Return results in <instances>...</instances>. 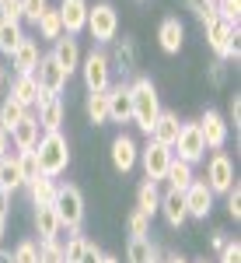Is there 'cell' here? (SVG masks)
<instances>
[{
  "instance_id": "6da1fadb",
  "label": "cell",
  "mask_w": 241,
  "mask_h": 263,
  "mask_svg": "<svg viewBox=\"0 0 241 263\" xmlns=\"http://www.w3.org/2000/svg\"><path fill=\"white\" fill-rule=\"evenodd\" d=\"M129 105H133L129 120L150 137V130H154V123L161 116V99H158V88H154L150 78H137V81L129 84Z\"/></svg>"
},
{
  "instance_id": "7a4b0ae2",
  "label": "cell",
  "mask_w": 241,
  "mask_h": 263,
  "mask_svg": "<svg viewBox=\"0 0 241 263\" xmlns=\"http://www.w3.org/2000/svg\"><path fill=\"white\" fill-rule=\"evenodd\" d=\"M35 158H39L42 176L56 179V176L67 172V165H70V144H67V137H63L60 130L56 134H42L39 144H35Z\"/></svg>"
},
{
  "instance_id": "3957f363",
  "label": "cell",
  "mask_w": 241,
  "mask_h": 263,
  "mask_svg": "<svg viewBox=\"0 0 241 263\" xmlns=\"http://www.w3.org/2000/svg\"><path fill=\"white\" fill-rule=\"evenodd\" d=\"M53 211H56V218H60V228H70V232L80 228V221H84V197H80V190L74 186V182L56 186Z\"/></svg>"
},
{
  "instance_id": "277c9868",
  "label": "cell",
  "mask_w": 241,
  "mask_h": 263,
  "mask_svg": "<svg viewBox=\"0 0 241 263\" xmlns=\"http://www.w3.org/2000/svg\"><path fill=\"white\" fill-rule=\"evenodd\" d=\"M206 42L221 60H238V25H227L224 18H213L206 25Z\"/></svg>"
},
{
  "instance_id": "5b68a950",
  "label": "cell",
  "mask_w": 241,
  "mask_h": 263,
  "mask_svg": "<svg viewBox=\"0 0 241 263\" xmlns=\"http://www.w3.org/2000/svg\"><path fill=\"white\" fill-rule=\"evenodd\" d=\"M84 28L91 32L95 42H112L116 32H119V14H116V7H112V4H95V7H87V25H84Z\"/></svg>"
},
{
  "instance_id": "8992f818",
  "label": "cell",
  "mask_w": 241,
  "mask_h": 263,
  "mask_svg": "<svg viewBox=\"0 0 241 263\" xmlns=\"http://www.w3.org/2000/svg\"><path fill=\"white\" fill-rule=\"evenodd\" d=\"M80 78H84V84H87V91H105L108 88V74H112V63H108V57L105 53H87L84 60H80Z\"/></svg>"
},
{
  "instance_id": "52a82bcc",
  "label": "cell",
  "mask_w": 241,
  "mask_h": 263,
  "mask_svg": "<svg viewBox=\"0 0 241 263\" xmlns=\"http://www.w3.org/2000/svg\"><path fill=\"white\" fill-rule=\"evenodd\" d=\"M171 147L179 151V162L196 165V162L206 158V144H203V134H200L196 123H182V130H179V137H175Z\"/></svg>"
},
{
  "instance_id": "ba28073f",
  "label": "cell",
  "mask_w": 241,
  "mask_h": 263,
  "mask_svg": "<svg viewBox=\"0 0 241 263\" xmlns=\"http://www.w3.org/2000/svg\"><path fill=\"white\" fill-rule=\"evenodd\" d=\"M32 78L39 81V88H42V95H46V99H56L63 88H67V81H70V78L63 74V67H60L56 60H53V57H42Z\"/></svg>"
},
{
  "instance_id": "9c48e42d",
  "label": "cell",
  "mask_w": 241,
  "mask_h": 263,
  "mask_svg": "<svg viewBox=\"0 0 241 263\" xmlns=\"http://www.w3.org/2000/svg\"><path fill=\"white\" fill-rule=\"evenodd\" d=\"M171 158H175V151H171V147H164V144H158V141H147V147L140 151V162H143L147 179H150V182L164 179V172H168Z\"/></svg>"
},
{
  "instance_id": "30bf717a",
  "label": "cell",
  "mask_w": 241,
  "mask_h": 263,
  "mask_svg": "<svg viewBox=\"0 0 241 263\" xmlns=\"http://www.w3.org/2000/svg\"><path fill=\"white\" fill-rule=\"evenodd\" d=\"M234 182H238L234 179V162L224 151H217L210 158V165H206V186H210V193H227Z\"/></svg>"
},
{
  "instance_id": "8fae6325",
  "label": "cell",
  "mask_w": 241,
  "mask_h": 263,
  "mask_svg": "<svg viewBox=\"0 0 241 263\" xmlns=\"http://www.w3.org/2000/svg\"><path fill=\"white\" fill-rule=\"evenodd\" d=\"M87 0H60V21H63V35H80L84 32V25H87Z\"/></svg>"
},
{
  "instance_id": "7c38bea8",
  "label": "cell",
  "mask_w": 241,
  "mask_h": 263,
  "mask_svg": "<svg viewBox=\"0 0 241 263\" xmlns=\"http://www.w3.org/2000/svg\"><path fill=\"white\" fill-rule=\"evenodd\" d=\"M203 134V144L210 147V151H221L224 144H227V120H224L221 112H213V109H206L203 112V120L196 123Z\"/></svg>"
},
{
  "instance_id": "4fadbf2b",
  "label": "cell",
  "mask_w": 241,
  "mask_h": 263,
  "mask_svg": "<svg viewBox=\"0 0 241 263\" xmlns=\"http://www.w3.org/2000/svg\"><path fill=\"white\" fill-rule=\"evenodd\" d=\"M182 200H185L189 218H206V214L213 211V193H210V186L200 182V179H192V186L182 193Z\"/></svg>"
},
{
  "instance_id": "5bb4252c",
  "label": "cell",
  "mask_w": 241,
  "mask_h": 263,
  "mask_svg": "<svg viewBox=\"0 0 241 263\" xmlns=\"http://www.w3.org/2000/svg\"><path fill=\"white\" fill-rule=\"evenodd\" d=\"M105 95H108V120L129 123V112H133V105H129V84H126V81L112 84Z\"/></svg>"
},
{
  "instance_id": "9a60e30c",
  "label": "cell",
  "mask_w": 241,
  "mask_h": 263,
  "mask_svg": "<svg viewBox=\"0 0 241 263\" xmlns=\"http://www.w3.org/2000/svg\"><path fill=\"white\" fill-rule=\"evenodd\" d=\"M137 158H140L137 141H133L129 134H119V137L112 141V165H116L119 172H129V168L137 165Z\"/></svg>"
},
{
  "instance_id": "2e32d148",
  "label": "cell",
  "mask_w": 241,
  "mask_h": 263,
  "mask_svg": "<svg viewBox=\"0 0 241 263\" xmlns=\"http://www.w3.org/2000/svg\"><path fill=\"white\" fill-rule=\"evenodd\" d=\"M11 99H18L25 109H32V105L46 102V95H42L39 81H35L32 74H18V78H14V84H11Z\"/></svg>"
},
{
  "instance_id": "e0dca14e",
  "label": "cell",
  "mask_w": 241,
  "mask_h": 263,
  "mask_svg": "<svg viewBox=\"0 0 241 263\" xmlns=\"http://www.w3.org/2000/svg\"><path fill=\"white\" fill-rule=\"evenodd\" d=\"M39 42L35 39H21V46L11 53V67L18 70V74H35V67H39Z\"/></svg>"
},
{
  "instance_id": "ac0fdd59",
  "label": "cell",
  "mask_w": 241,
  "mask_h": 263,
  "mask_svg": "<svg viewBox=\"0 0 241 263\" xmlns=\"http://www.w3.org/2000/svg\"><path fill=\"white\" fill-rule=\"evenodd\" d=\"M7 137L14 141V147H18V151H32V147L39 144V137H42V130H39V120H35V116L28 112V116H25V120H21L18 126H14V130H11Z\"/></svg>"
},
{
  "instance_id": "d6986e66",
  "label": "cell",
  "mask_w": 241,
  "mask_h": 263,
  "mask_svg": "<svg viewBox=\"0 0 241 263\" xmlns=\"http://www.w3.org/2000/svg\"><path fill=\"white\" fill-rule=\"evenodd\" d=\"M179 130H182L179 112L161 109L158 123H154V130H150V141H158V144H164V147H171V144H175V137H179Z\"/></svg>"
},
{
  "instance_id": "ffe728a7",
  "label": "cell",
  "mask_w": 241,
  "mask_h": 263,
  "mask_svg": "<svg viewBox=\"0 0 241 263\" xmlns=\"http://www.w3.org/2000/svg\"><path fill=\"white\" fill-rule=\"evenodd\" d=\"M161 214H164V221L171 224V228H182V224L189 221V211H185V200H182V193L175 190H168V193H161Z\"/></svg>"
},
{
  "instance_id": "44dd1931",
  "label": "cell",
  "mask_w": 241,
  "mask_h": 263,
  "mask_svg": "<svg viewBox=\"0 0 241 263\" xmlns=\"http://www.w3.org/2000/svg\"><path fill=\"white\" fill-rule=\"evenodd\" d=\"M53 60L63 67V74L70 78L74 70L80 67V49H77V39H70V35H63V39H56V49L49 53Z\"/></svg>"
},
{
  "instance_id": "7402d4cb",
  "label": "cell",
  "mask_w": 241,
  "mask_h": 263,
  "mask_svg": "<svg viewBox=\"0 0 241 263\" xmlns=\"http://www.w3.org/2000/svg\"><path fill=\"white\" fill-rule=\"evenodd\" d=\"M39 130L42 134H56L63 126V102H60V95L56 99H46V102H39Z\"/></svg>"
},
{
  "instance_id": "603a6c76",
  "label": "cell",
  "mask_w": 241,
  "mask_h": 263,
  "mask_svg": "<svg viewBox=\"0 0 241 263\" xmlns=\"http://www.w3.org/2000/svg\"><path fill=\"white\" fill-rule=\"evenodd\" d=\"M158 39H161V49L164 53H179L182 42H185V28H182L179 18H164L158 28Z\"/></svg>"
},
{
  "instance_id": "cb8c5ba5",
  "label": "cell",
  "mask_w": 241,
  "mask_h": 263,
  "mask_svg": "<svg viewBox=\"0 0 241 263\" xmlns=\"http://www.w3.org/2000/svg\"><path fill=\"white\" fill-rule=\"evenodd\" d=\"M35 232H39V242H53V239L60 235V218H56L53 203L35 207Z\"/></svg>"
},
{
  "instance_id": "d4e9b609",
  "label": "cell",
  "mask_w": 241,
  "mask_h": 263,
  "mask_svg": "<svg viewBox=\"0 0 241 263\" xmlns=\"http://www.w3.org/2000/svg\"><path fill=\"white\" fill-rule=\"evenodd\" d=\"M164 179H168V190H175V193H185L189 186H192V165L189 162H179V158H171L168 165V172H164Z\"/></svg>"
},
{
  "instance_id": "484cf974",
  "label": "cell",
  "mask_w": 241,
  "mask_h": 263,
  "mask_svg": "<svg viewBox=\"0 0 241 263\" xmlns=\"http://www.w3.org/2000/svg\"><path fill=\"white\" fill-rule=\"evenodd\" d=\"M126 260L129 263H161V253H158V246L143 235V239H129V246H126Z\"/></svg>"
},
{
  "instance_id": "4316f807",
  "label": "cell",
  "mask_w": 241,
  "mask_h": 263,
  "mask_svg": "<svg viewBox=\"0 0 241 263\" xmlns=\"http://www.w3.org/2000/svg\"><path fill=\"white\" fill-rule=\"evenodd\" d=\"M25 116H28V109H25L18 99H11V95H7V99L0 102V130H4V134H11Z\"/></svg>"
},
{
  "instance_id": "83f0119b",
  "label": "cell",
  "mask_w": 241,
  "mask_h": 263,
  "mask_svg": "<svg viewBox=\"0 0 241 263\" xmlns=\"http://www.w3.org/2000/svg\"><path fill=\"white\" fill-rule=\"evenodd\" d=\"M35 28H39V35H42V39H49V42L63 39V21H60V11H56V7H46V11L39 14V21H35Z\"/></svg>"
},
{
  "instance_id": "f1b7e54d",
  "label": "cell",
  "mask_w": 241,
  "mask_h": 263,
  "mask_svg": "<svg viewBox=\"0 0 241 263\" xmlns=\"http://www.w3.org/2000/svg\"><path fill=\"white\" fill-rule=\"evenodd\" d=\"M158 207H161V190H158V182L147 179L140 190H137V211L147 214V218H154V214H158Z\"/></svg>"
},
{
  "instance_id": "f546056e",
  "label": "cell",
  "mask_w": 241,
  "mask_h": 263,
  "mask_svg": "<svg viewBox=\"0 0 241 263\" xmlns=\"http://www.w3.org/2000/svg\"><path fill=\"white\" fill-rule=\"evenodd\" d=\"M21 39H25V32H21V25L18 21H7V18H0V53H14L21 46Z\"/></svg>"
},
{
  "instance_id": "4dcf8cb0",
  "label": "cell",
  "mask_w": 241,
  "mask_h": 263,
  "mask_svg": "<svg viewBox=\"0 0 241 263\" xmlns=\"http://www.w3.org/2000/svg\"><path fill=\"white\" fill-rule=\"evenodd\" d=\"M56 186H60L56 179H49V176H39V179L28 186V193H32V203H35V207H46V203H53V197H56Z\"/></svg>"
},
{
  "instance_id": "1f68e13d",
  "label": "cell",
  "mask_w": 241,
  "mask_h": 263,
  "mask_svg": "<svg viewBox=\"0 0 241 263\" xmlns=\"http://www.w3.org/2000/svg\"><path fill=\"white\" fill-rule=\"evenodd\" d=\"M25 182H21V168L14 158H0V190H7V193H14V190H21Z\"/></svg>"
},
{
  "instance_id": "d6a6232c",
  "label": "cell",
  "mask_w": 241,
  "mask_h": 263,
  "mask_svg": "<svg viewBox=\"0 0 241 263\" xmlns=\"http://www.w3.org/2000/svg\"><path fill=\"white\" fill-rule=\"evenodd\" d=\"M14 162H18V168H21V182H25V186H32V182L42 176L39 158H35V147H32V151H18V158H14Z\"/></svg>"
},
{
  "instance_id": "836d02e7",
  "label": "cell",
  "mask_w": 241,
  "mask_h": 263,
  "mask_svg": "<svg viewBox=\"0 0 241 263\" xmlns=\"http://www.w3.org/2000/svg\"><path fill=\"white\" fill-rule=\"evenodd\" d=\"M108 91V88H105ZM105 91H91L87 95V116H91V123H108V95Z\"/></svg>"
},
{
  "instance_id": "e575fe53",
  "label": "cell",
  "mask_w": 241,
  "mask_h": 263,
  "mask_svg": "<svg viewBox=\"0 0 241 263\" xmlns=\"http://www.w3.org/2000/svg\"><path fill=\"white\" fill-rule=\"evenodd\" d=\"M108 63H116V70H119V74H133V70H137V57H133V42L126 39V42L119 46V49H116V57H112Z\"/></svg>"
},
{
  "instance_id": "d590c367",
  "label": "cell",
  "mask_w": 241,
  "mask_h": 263,
  "mask_svg": "<svg viewBox=\"0 0 241 263\" xmlns=\"http://www.w3.org/2000/svg\"><path fill=\"white\" fill-rule=\"evenodd\" d=\"M11 263H39V242H32V239L18 242L11 253Z\"/></svg>"
},
{
  "instance_id": "8d00e7d4",
  "label": "cell",
  "mask_w": 241,
  "mask_h": 263,
  "mask_svg": "<svg viewBox=\"0 0 241 263\" xmlns=\"http://www.w3.org/2000/svg\"><path fill=\"white\" fill-rule=\"evenodd\" d=\"M84 246H87V239H84L80 232H74V235L67 239V246H63V263H77L80 253H84Z\"/></svg>"
},
{
  "instance_id": "74e56055",
  "label": "cell",
  "mask_w": 241,
  "mask_h": 263,
  "mask_svg": "<svg viewBox=\"0 0 241 263\" xmlns=\"http://www.w3.org/2000/svg\"><path fill=\"white\" fill-rule=\"evenodd\" d=\"M213 7H217V18H224L227 25H238V18H241V0H217Z\"/></svg>"
},
{
  "instance_id": "f35d334b",
  "label": "cell",
  "mask_w": 241,
  "mask_h": 263,
  "mask_svg": "<svg viewBox=\"0 0 241 263\" xmlns=\"http://www.w3.org/2000/svg\"><path fill=\"white\" fill-rule=\"evenodd\" d=\"M126 228H129V239H143V235L150 232V218L140 214V211H133V214H129V221H126Z\"/></svg>"
},
{
  "instance_id": "ab89813d",
  "label": "cell",
  "mask_w": 241,
  "mask_h": 263,
  "mask_svg": "<svg viewBox=\"0 0 241 263\" xmlns=\"http://www.w3.org/2000/svg\"><path fill=\"white\" fill-rule=\"evenodd\" d=\"M39 263H63V246L53 242H39Z\"/></svg>"
},
{
  "instance_id": "60d3db41",
  "label": "cell",
  "mask_w": 241,
  "mask_h": 263,
  "mask_svg": "<svg viewBox=\"0 0 241 263\" xmlns=\"http://www.w3.org/2000/svg\"><path fill=\"white\" fill-rule=\"evenodd\" d=\"M46 7H49V0H21V11H25V18L32 21V25L39 21V14L46 11Z\"/></svg>"
},
{
  "instance_id": "b9f144b4",
  "label": "cell",
  "mask_w": 241,
  "mask_h": 263,
  "mask_svg": "<svg viewBox=\"0 0 241 263\" xmlns=\"http://www.w3.org/2000/svg\"><path fill=\"white\" fill-rule=\"evenodd\" d=\"M227 214H231L234 221L241 218V186H238V182H234V186L227 190Z\"/></svg>"
},
{
  "instance_id": "7bdbcfd3",
  "label": "cell",
  "mask_w": 241,
  "mask_h": 263,
  "mask_svg": "<svg viewBox=\"0 0 241 263\" xmlns=\"http://www.w3.org/2000/svg\"><path fill=\"white\" fill-rule=\"evenodd\" d=\"M0 18H7V21H25V11H21V0H7L4 7H0Z\"/></svg>"
},
{
  "instance_id": "ee69618b",
  "label": "cell",
  "mask_w": 241,
  "mask_h": 263,
  "mask_svg": "<svg viewBox=\"0 0 241 263\" xmlns=\"http://www.w3.org/2000/svg\"><path fill=\"white\" fill-rule=\"evenodd\" d=\"M217 263H241V242L234 239V242H224L221 249V260Z\"/></svg>"
},
{
  "instance_id": "f6af8a7d",
  "label": "cell",
  "mask_w": 241,
  "mask_h": 263,
  "mask_svg": "<svg viewBox=\"0 0 241 263\" xmlns=\"http://www.w3.org/2000/svg\"><path fill=\"white\" fill-rule=\"evenodd\" d=\"M101 256H105V253H101L98 246H95V242H87V246H84V253H80V260H77V263H101Z\"/></svg>"
},
{
  "instance_id": "bcb514c9",
  "label": "cell",
  "mask_w": 241,
  "mask_h": 263,
  "mask_svg": "<svg viewBox=\"0 0 241 263\" xmlns=\"http://www.w3.org/2000/svg\"><path fill=\"white\" fill-rule=\"evenodd\" d=\"M231 120H234V126L241 123V99L238 95H231Z\"/></svg>"
},
{
  "instance_id": "7dc6e473",
  "label": "cell",
  "mask_w": 241,
  "mask_h": 263,
  "mask_svg": "<svg viewBox=\"0 0 241 263\" xmlns=\"http://www.w3.org/2000/svg\"><path fill=\"white\" fill-rule=\"evenodd\" d=\"M7 203H11V193L0 190V214H4V218H7Z\"/></svg>"
},
{
  "instance_id": "c3c4849f",
  "label": "cell",
  "mask_w": 241,
  "mask_h": 263,
  "mask_svg": "<svg viewBox=\"0 0 241 263\" xmlns=\"http://www.w3.org/2000/svg\"><path fill=\"white\" fill-rule=\"evenodd\" d=\"M4 232H7V218L0 214V242H4Z\"/></svg>"
},
{
  "instance_id": "681fc988",
  "label": "cell",
  "mask_w": 241,
  "mask_h": 263,
  "mask_svg": "<svg viewBox=\"0 0 241 263\" xmlns=\"http://www.w3.org/2000/svg\"><path fill=\"white\" fill-rule=\"evenodd\" d=\"M101 263H119V260L116 256H101Z\"/></svg>"
},
{
  "instance_id": "f907efd6",
  "label": "cell",
  "mask_w": 241,
  "mask_h": 263,
  "mask_svg": "<svg viewBox=\"0 0 241 263\" xmlns=\"http://www.w3.org/2000/svg\"><path fill=\"white\" fill-rule=\"evenodd\" d=\"M168 263H189V260H182V256H171V260H168Z\"/></svg>"
},
{
  "instance_id": "816d5d0a",
  "label": "cell",
  "mask_w": 241,
  "mask_h": 263,
  "mask_svg": "<svg viewBox=\"0 0 241 263\" xmlns=\"http://www.w3.org/2000/svg\"><path fill=\"white\" fill-rule=\"evenodd\" d=\"M0 88H4V63H0Z\"/></svg>"
},
{
  "instance_id": "f5cc1de1",
  "label": "cell",
  "mask_w": 241,
  "mask_h": 263,
  "mask_svg": "<svg viewBox=\"0 0 241 263\" xmlns=\"http://www.w3.org/2000/svg\"><path fill=\"white\" fill-rule=\"evenodd\" d=\"M4 4H7V0H0V7H4Z\"/></svg>"
},
{
  "instance_id": "db71d44e",
  "label": "cell",
  "mask_w": 241,
  "mask_h": 263,
  "mask_svg": "<svg viewBox=\"0 0 241 263\" xmlns=\"http://www.w3.org/2000/svg\"><path fill=\"white\" fill-rule=\"evenodd\" d=\"M210 4H217V0H210Z\"/></svg>"
}]
</instances>
